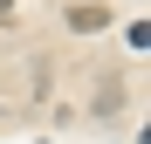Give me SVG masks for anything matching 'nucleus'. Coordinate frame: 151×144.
<instances>
[{
  "mask_svg": "<svg viewBox=\"0 0 151 144\" xmlns=\"http://www.w3.org/2000/svg\"><path fill=\"white\" fill-rule=\"evenodd\" d=\"M103 21H110V14L96 7V0H76V7H69V28H83V34H89V28H103Z\"/></svg>",
  "mask_w": 151,
  "mask_h": 144,
  "instance_id": "obj_1",
  "label": "nucleus"
},
{
  "mask_svg": "<svg viewBox=\"0 0 151 144\" xmlns=\"http://www.w3.org/2000/svg\"><path fill=\"white\" fill-rule=\"evenodd\" d=\"M7 14H14V0H0V21H7Z\"/></svg>",
  "mask_w": 151,
  "mask_h": 144,
  "instance_id": "obj_2",
  "label": "nucleus"
}]
</instances>
